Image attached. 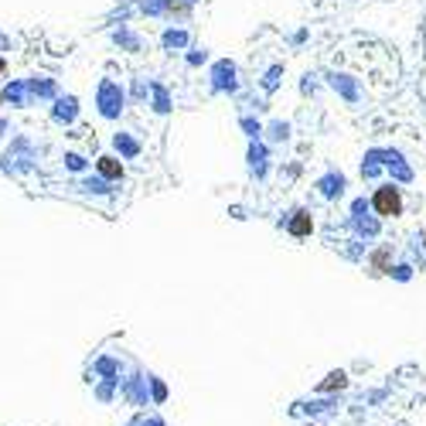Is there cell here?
Wrapping results in <instances>:
<instances>
[{
    "label": "cell",
    "mask_w": 426,
    "mask_h": 426,
    "mask_svg": "<svg viewBox=\"0 0 426 426\" xmlns=\"http://www.w3.org/2000/svg\"><path fill=\"white\" fill-rule=\"evenodd\" d=\"M120 392H123V399L130 403V406H150V392H147V375H133V379H126L123 385H120Z\"/></svg>",
    "instance_id": "cell-1"
},
{
    "label": "cell",
    "mask_w": 426,
    "mask_h": 426,
    "mask_svg": "<svg viewBox=\"0 0 426 426\" xmlns=\"http://www.w3.org/2000/svg\"><path fill=\"white\" fill-rule=\"evenodd\" d=\"M372 205H375L379 215H399V212H403V194H399L396 188H379Z\"/></svg>",
    "instance_id": "cell-2"
},
{
    "label": "cell",
    "mask_w": 426,
    "mask_h": 426,
    "mask_svg": "<svg viewBox=\"0 0 426 426\" xmlns=\"http://www.w3.org/2000/svg\"><path fill=\"white\" fill-rule=\"evenodd\" d=\"M297 413H304V416H311V420H317V416H335L338 413V399H311V403H300L297 406Z\"/></svg>",
    "instance_id": "cell-3"
},
{
    "label": "cell",
    "mask_w": 426,
    "mask_h": 426,
    "mask_svg": "<svg viewBox=\"0 0 426 426\" xmlns=\"http://www.w3.org/2000/svg\"><path fill=\"white\" fill-rule=\"evenodd\" d=\"M344 389H348V372H331V375H328V379H324V382H321V385H317V392H321V396H331V392H344Z\"/></svg>",
    "instance_id": "cell-4"
},
{
    "label": "cell",
    "mask_w": 426,
    "mask_h": 426,
    "mask_svg": "<svg viewBox=\"0 0 426 426\" xmlns=\"http://www.w3.org/2000/svg\"><path fill=\"white\" fill-rule=\"evenodd\" d=\"M147 392H150V406H164L168 403V385L157 375H147Z\"/></svg>",
    "instance_id": "cell-5"
},
{
    "label": "cell",
    "mask_w": 426,
    "mask_h": 426,
    "mask_svg": "<svg viewBox=\"0 0 426 426\" xmlns=\"http://www.w3.org/2000/svg\"><path fill=\"white\" fill-rule=\"evenodd\" d=\"M311 229H314V222H311V215H307V212H297V218L290 222V232H293V236L300 239V236H307Z\"/></svg>",
    "instance_id": "cell-6"
},
{
    "label": "cell",
    "mask_w": 426,
    "mask_h": 426,
    "mask_svg": "<svg viewBox=\"0 0 426 426\" xmlns=\"http://www.w3.org/2000/svg\"><path fill=\"white\" fill-rule=\"evenodd\" d=\"M116 385H120V382H99V385H96V399H99V403H113Z\"/></svg>",
    "instance_id": "cell-7"
},
{
    "label": "cell",
    "mask_w": 426,
    "mask_h": 426,
    "mask_svg": "<svg viewBox=\"0 0 426 426\" xmlns=\"http://www.w3.org/2000/svg\"><path fill=\"white\" fill-rule=\"evenodd\" d=\"M99 170H102L106 177H123V164L113 161V157H102V161H99Z\"/></svg>",
    "instance_id": "cell-8"
},
{
    "label": "cell",
    "mask_w": 426,
    "mask_h": 426,
    "mask_svg": "<svg viewBox=\"0 0 426 426\" xmlns=\"http://www.w3.org/2000/svg\"><path fill=\"white\" fill-rule=\"evenodd\" d=\"M372 269H375V273H385V269H389V249H385V246L372 253Z\"/></svg>",
    "instance_id": "cell-9"
},
{
    "label": "cell",
    "mask_w": 426,
    "mask_h": 426,
    "mask_svg": "<svg viewBox=\"0 0 426 426\" xmlns=\"http://www.w3.org/2000/svg\"><path fill=\"white\" fill-rule=\"evenodd\" d=\"M137 426H168L164 423V416H157V413H150V416H144Z\"/></svg>",
    "instance_id": "cell-10"
},
{
    "label": "cell",
    "mask_w": 426,
    "mask_h": 426,
    "mask_svg": "<svg viewBox=\"0 0 426 426\" xmlns=\"http://www.w3.org/2000/svg\"><path fill=\"white\" fill-rule=\"evenodd\" d=\"M300 426H317V423H314V420H311V423H300Z\"/></svg>",
    "instance_id": "cell-11"
},
{
    "label": "cell",
    "mask_w": 426,
    "mask_h": 426,
    "mask_svg": "<svg viewBox=\"0 0 426 426\" xmlns=\"http://www.w3.org/2000/svg\"><path fill=\"white\" fill-rule=\"evenodd\" d=\"M0 72H3V62H0Z\"/></svg>",
    "instance_id": "cell-12"
}]
</instances>
